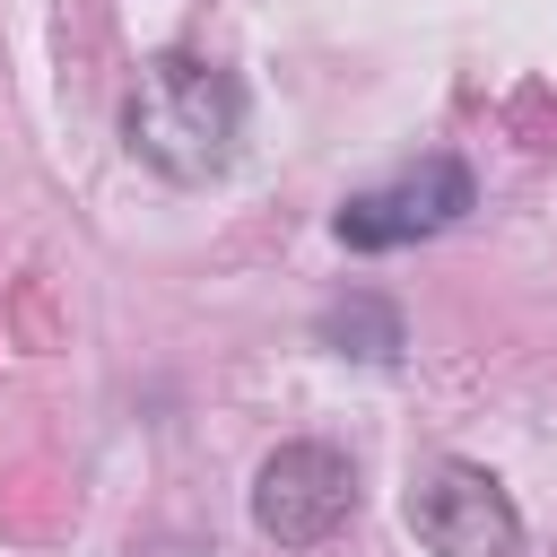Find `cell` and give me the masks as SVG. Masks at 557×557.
I'll list each match as a JSON object with an SVG mask.
<instances>
[{
	"instance_id": "5b68a950",
	"label": "cell",
	"mask_w": 557,
	"mask_h": 557,
	"mask_svg": "<svg viewBox=\"0 0 557 557\" xmlns=\"http://www.w3.org/2000/svg\"><path fill=\"white\" fill-rule=\"evenodd\" d=\"M322 339H331L339 357L392 366V357H400V313H392L383 296H348V305H331V313H322Z\"/></svg>"
},
{
	"instance_id": "6da1fadb",
	"label": "cell",
	"mask_w": 557,
	"mask_h": 557,
	"mask_svg": "<svg viewBox=\"0 0 557 557\" xmlns=\"http://www.w3.org/2000/svg\"><path fill=\"white\" fill-rule=\"evenodd\" d=\"M244 113H252V96L235 70H218L200 52H157L122 104V139L165 183H218L244 148Z\"/></svg>"
},
{
	"instance_id": "277c9868",
	"label": "cell",
	"mask_w": 557,
	"mask_h": 557,
	"mask_svg": "<svg viewBox=\"0 0 557 557\" xmlns=\"http://www.w3.org/2000/svg\"><path fill=\"white\" fill-rule=\"evenodd\" d=\"M348 513H357V470L331 444H278L252 470V522L278 548H322Z\"/></svg>"
},
{
	"instance_id": "7a4b0ae2",
	"label": "cell",
	"mask_w": 557,
	"mask_h": 557,
	"mask_svg": "<svg viewBox=\"0 0 557 557\" xmlns=\"http://www.w3.org/2000/svg\"><path fill=\"white\" fill-rule=\"evenodd\" d=\"M470 200H479V183H470L461 157H418V165L348 191L339 218H331V235H339L348 252H400V244H426V235L461 226Z\"/></svg>"
},
{
	"instance_id": "3957f363",
	"label": "cell",
	"mask_w": 557,
	"mask_h": 557,
	"mask_svg": "<svg viewBox=\"0 0 557 557\" xmlns=\"http://www.w3.org/2000/svg\"><path fill=\"white\" fill-rule=\"evenodd\" d=\"M409 531L435 557H522V505L479 461H426L409 479Z\"/></svg>"
}]
</instances>
